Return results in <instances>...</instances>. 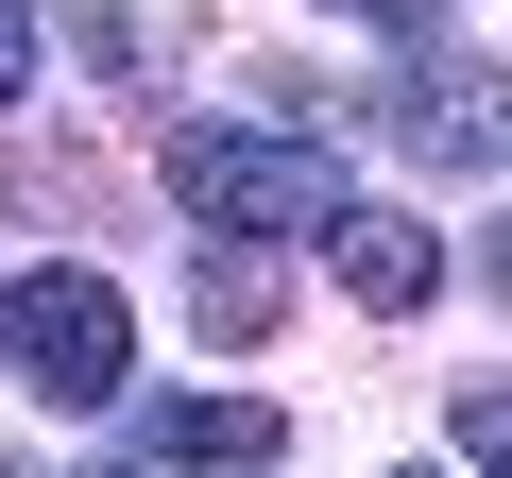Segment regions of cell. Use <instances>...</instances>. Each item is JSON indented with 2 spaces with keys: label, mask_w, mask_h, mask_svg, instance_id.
Masks as SVG:
<instances>
[{
  "label": "cell",
  "mask_w": 512,
  "mask_h": 478,
  "mask_svg": "<svg viewBox=\"0 0 512 478\" xmlns=\"http://www.w3.org/2000/svg\"><path fill=\"white\" fill-rule=\"evenodd\" d=\"M461 461L512 478V376H461Z\"/></svg>",
  "instance_id": "52a82bcc"
},
{
  "label": "cell",
  "mask_w": 512,
  "mask_h": 478,
  "mask_svg": "<svg viewBox=\"0 0 512 478\" xmlns=\"http://www.w3.org/2000/svg\"><path fill=\"white\" fill-rule=\"evenodd\" d=\"M410 478H444V461H410Z\"/></svg>",
  "instance_id": "30bf717a"
},
{
  "label": "cell",
  "mask_w": 512,
  "mask_h": 478,
  "mask_svg": "<svg viewBox=\"0 0 512 478\" xmlns=\"http://www.w3.org/2000/svg\"><path fill=\"white\" fill-rule=\"evenodd\" d=\"M188 308H205L222 342H256V325H274V274H256V257H222V274H205V257H188Z\"/></svg>",
  "instance_id": "8992f818"
},
{
  "label": "cell",
  "mask_w": 512,
  "mask_h": 478,
  "mask_svg": "<svg viewBox=\"0 0 512 478\" xmlns=\"http://www.w3.org/2000/svg\"><path fill=\"white\" fill-rule=\"evenodd\" d=\"M376 137L427 154V171H512V69H478V52H410V69L376 86Z\"/></svg>",
  "instance_id": "3957f363"
},
{
  "label": "cell",
  "mask_w": 512,
  "mask_h": 478,
  "mask_svg": "<svg viewBox=\"0 0 512 478\" xmlns=\"http://www.w3.org/2000/svg\"><path fill=\"white\" fill-rule=\"evenodd\" d=\"M325 257H342V291H359V308H393V325L444 291V239H427L410 205H342V222H325Z\"/></svg>",
  "instance_id": "5b68a950"
},
{
  "label": "cell",
  "mask_w": 512,
  "mask_h": 478,
  "mask_svg": "<svg viewBox=\"0 0 512 478\" xmlns=\"http://www.w3.org/2000/svg\"><path fill=\"white\" fill-rule=\"evenodd\" d=\"M342 18H376V35H410V52H444V0H342Z\"/></svg>",
  "instance_id": "9c48e42d"
},
{
  "label": "cell",
  "mask_w": 512,
  "mask_h": 478,
  "mask_svg": "<svg viewBox=\"0 0 512 478\" xmlns=\"http://www.w3.org/2000/svg\"><path fill=\"white\" fill-rule=\"evenodd\" d=\"M0 342H18V376L52 410H120V376H137V308L103 274H18L0 291Z\"/></svg>",
  "instance_id": "7a4b0ae2"
},
{
  "label": "cell",
  "mask_w": 512,
  "mask_h": 478,
  "mask_svg": "<svg viewBox=\"0 0 512 478\" xmlns=\"http://www.w3.org/2000/svg\"><path fill=\"white\" fill-rule=\"evenodd\" d=\"M171 188L205 239H325L342 222V154L291 137V120H188L171 137Z\"/></svg>",
  "instance_id": "6da1fadb"
},
{
  "label": "cell",
  "mask_w": 512,
  "mask_h": 478,
  "mask_svg": "<svg viewBox=\"0 0 512 478\" xmlns=\"http://www.w3.org/2000/svg\"><path fill=\"white\" fill-rule=\"evenodd\" d=\"M137 444H154L171 478H256V461H274L291 427L256 410V393H154V410H137Z\"/></svg>",
  "instance_id": "277c9868"
},
{
  "label": "cell",
  "mask_w": 512,
  "mask_h": 478,
  "mask_svg": "<svg viewBox=\"0 0 512 478\" xmlns=\"http://www.w3.org/2000/svg\"><path fill=\"white\" fill-rule=\"evenodd\" d=\"M35 35H52V18H35V0H0V103H18V86H35Z\"/></svg>",
  "instance_id": "ba28073f"
}]
</instances>
